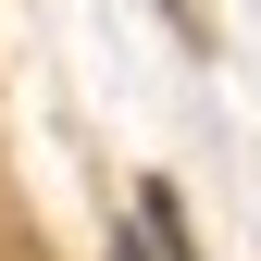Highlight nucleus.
Returning <instances> with one entry per match:
<instances>
[{
  "label": "nucleus",
  "instance_id": "obj_1",
  "mask_svg": "<svg viewBox=\"0 0 261 261\" xmlns=\"http://www.w3.org/2000/svg\"><path fill=\"white\" fill-rule=\"evenodd\" d=\"M124 261H187V237H174V199H137V224H124Z\"/></svg>",
  "mask_w": 261,
  "mask_h": 261
}]
</instances>
